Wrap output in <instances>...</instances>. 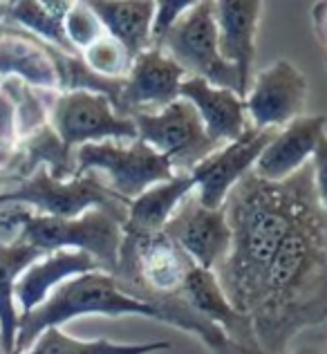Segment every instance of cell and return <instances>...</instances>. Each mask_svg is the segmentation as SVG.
<instances>
[{
	"label": "cell",
	"mask_w": 327,
	"mask_h": 354,
	"mask_svg": "<svg viewBox=\"0 0 327 354\" xmlns=\"http://www.w3.org/2000/svg\"><path fill=\"white\" fill-rule=\"evenodd\" d=\"M249 319L265 354H285L298 332L327 319V213L319 195L278 247Z\"/></svg>",
	"instance_id": "1"
},
{
	"label": "cell",
	"mask_w": 327,
	"mask_h": 354,
	"mask_svg": "<svg viewBox=\"0 0 327 354\" xmlns=\"http://www.w3.org/2000/svg\"><path fill=\"white\" fill-rule=\"evenodd\" d=\"M314 195L312 164L280 184L260 180L251 171L227 195L222 207L231 229V247L213 274L240 314L249 316L278 247L303 204Z\"/></svg>",
	"instance_id": "2"
},
{
	"label": "cell",
	"mask_w": 327,
	"mask_h": 354,
	"mask_svg": "<svg viewBox=\"0 0 327 354\" xmlns=\"http://www.w3.org/2000/svg\"><path fill=\"white\" fill-rule=\"evenodd\" d=\"M146 316L162 321L153 305L137 301L119 290L115 278L106 272H88L61 283L34 310L18 316L14 354H23L48 328H59L79 316Z\"/></svg>",
	"instance_id": "3"
},
{
	"label": "cell",
	"mask_w": 327,
	"mask_h": 354,
	"mask_svg": "<svg viewBox=\"0 0 327 354\" xmlns=\"http://www.w3.org/2000/svg\"><path fill=\"white\" fill-rule=\"evenodd\" d=\"M21 227L18 240L41 249L43 254L70 249L86 251L97 260L101 272L115 274L119 263V249L124 240V220L104 209H90L79 218L63 220L48 216H32L30 211L12 213Z\"/></svg>",
	"instance_id": "4"
},
{
	"label": "cell",
	"mask_w": 327,
	"mask_h": 354,
	"mask_svg": "<svg viewBox=\"0 0 327 354\" xmlns=\"http://www.w3.org/2000/svg\"><path fill=\"white\" fill-rule=\"evenodd\" d=\"M0 204H30L39 216L72 220L90 209H104L124 220L128 200L110 189L97 173H83L72 180H56L45 166H39L12 189L0 193Z\"/></svg>",
	"instance_id": "5"
},
{
	"label": "cell",
	"mask_w": 327,
	"mask_h": 354,
	"mask_svg": "<svg viewBox=\"0 0 327 354\" xmlns=\"http://www.w3.org/2000/svg\"><path fill=\"white\" fill-rule=\"evenodd\" d=\"M193 267V260L164 234L148 238L124 234L112 278L124 294L151 305L160 296L180 294Z\"/></svg>",
	"instance_id": "6"
},
{
	"label": "cell",
	"mask_w": 327,
	"mask_h": 354,
	"mask_svg": "<svg viewBox=\"0 0 327 354\" xmlns=\"http://www.w3.org/2000/svg\"><path fill=\"white\" fill-rule=\"evenodd\" d=\"M160 50L180 65L184 74L238 95L236 70L220 57L216 3L202 0L186 9L164 36Z\"/></svg>",
	"instance_id": "7"
},
{
	"label": "cell",
	"mask_w": 327,
	"mask_h": 354,
	"mask_svg": "<svg viewBox=\"0 0 327 354\" xmlns=\"http://www.w3.org/2000/svg\"><path fill=\"white\" fill-rule=\"evenodd\" d=\"M74 157V175L92 171L106 173L110 189L128 202L155 184L173 180L175 175L171 162L139 139L128 146L119 142L83 144Z\"/></svg>",
	"instance_id": "8"
},
{
	"label": "cell",
	"mask_w": 327,
	"mask_h": 354,
	"mask_svg": "<svg viewBox=\"0 0 327 354\" xmlns=\"http://www.w3.org/2000/svg\"><path fill=\"white\" fill-rule=\"evenodd\" d=\"M137 139L164 155L173 173H191L204 157H209L220 144L207 135L204 124L189 101L177 99L160 113L133 115Z\"/></svg>",
	"instance_id": "9"
},
{
	"label": "cell",
	"mask_w": 327,
	"mask_h": 354,
	"mask_svg": "<svg viewBox=\"0 0 327 354\" xmlns=\"http://www.w3.org/2000/svg\"><path fill=\"white\" fill-rule=\"evenodd\" d=\"M50 121L54 135L68 151L83 144H121L137 139L133 119L119 115L106 95L90 90H68L56 95Z\"/></svg>",
	"instance_id": "10"
},
{
	"label": "cell",
	"mask_w": 327,
	"mask_h": 354,
	"mask_svg": "<svg viewBox=\"0 0 327 354\" xmlns=\"http://www.w3.org/2000/svg\"><path fill=\"white\" fill-rule=\"evenodd\" d=\"M276 133V128L258 130L249 124V128L236 142L224 144L216 148L209 157H204L189 173L195 182V195H198L202 207L220 209L233 186L247 173L254 171L258 157L263 155Z\"/></svg>",
	"instance_id": "11"
},
{
	"label": "cell",
	"mask_w": 327,
	"mask_h": 354,
	"mask_svg": "<svg viewBox=\"0 0 327 354\" xmlns=\"http://www.w3.org/2000/svg\"><path fill=\"white\" fill-rule=\"evenodd\" d=\"M305 99V74L292 61L280 59L251 79L245 104L254 128L280 130L303 115Z\"/></svg>",
	"instance_id": "12"
},
{
	"label": "cell",
	"mask_w": 327,
	"mask_h": 354,
	"mask_svg": "<svg viewBox=\"0 0 327 354\" xmlns=\"http://www.w3.org/2000/svg\"><path fill=\"white\" fill-rule=\"evenodd\" d=\"M162 234L171 238L195 267L207 272H213L222 263L231 247V229L224 207H202L198 195L193 193L177 207Z\"/></svg>",
	"instance_id": "13"
},
{
	"label": "cell",
	"mask_w": 327,
	"mask_h": 354,
	"mask_svg": "<svg viewBox=\"0 0 327 354\" xmlns=\"http://www.w3.org/2000/svg\"><path fill=\"white\" fill-rule=\"evenodd\" d=\"M184 70L162 50L151 48L133 59L119 92L117 113L133 117L139 113H160L180 99Z\"/></svg>",
	"instance_id": "14"
},
{
	"label": "cell",
	"mask_w": 327,
	"mask_h": 354,
	"mask_svg": "<svg viewBox=\"0 0 327 354\" xmlns=\"http://www.w3.org/2000/svg\"><path fill=\"white\" fill-rule=\"evenodd\" d=\"M263 7L265 5L260 0H220V3H216L220 57L236 70L240 99H245L251 88L256 34Z\"/></svg>",
	"instance_id": "15"
},
{
	"label": "cell",
	"mask_w": 327,
	"mask_h": 354,
	"mask_svg": "<svg viewBox=\"0 0 327 354\" xmlns=\"http://www.w3.org/2000/svg\"><path fill=\"white\" fill-rule=\"evenodd\" d=\"M325 115L298 117L292 124L280 128L276 137L267 144L263 155L258 157L254 173L265 182L280 184L307 164L314 155L316 144L325 133Z\"/></svg>",
	"instance_id": "16"
},
{
	"label": "cell",
	"mask_w": 327,
	"mask_h": 354,
	"mask_svg": "<svg viewBox=\"0 0 327 354\" xmlns=\"http://www.w3.org/2000/svg\"><path fill=\"white\" fill-rule=\"evenodd\" d=\"M180 294L195 312L202 314L204 319L211 321L216 328H220L227 334V339L236 343V346L260 350L251 319L247 314H240L236 307L227 301V296H224L213 272L193 267L189 276H186Z\"/></svg>",
	"instance_id": "17"
},
{
	"label": "cell",
	"mask_w": 327,
	"mask_h": 354,
	"mask_svg": "<svg viewBox=\"0 0 327 354\" xmlns=\"http://www.w3.org/2000/svg\"><path fill=\"white\" fill-rule=\"evenodd\" d=\"M180 99L189 101L198 110L207 135L220 146L236 142L249 128L245 99L231 90L213 88L202 79L186 77L180 86Z\"/></svg>",
	"instance_id": "18"
},
{
	"label": "cell",
	"mask_w": 327,
	"mask_h": 354,
	"mask_svg": "<svg viewBox=\"0 0 327 354\" xmlns=\"http://www.w3.org/2000/svg\"><path fill=\"white\" fill-rule=\"evenodd\" d=\"M54 48L39 41L32 34L12 30H0V77H14L25 86L39 90L59 88V72L54 65Z\"/></svg>",
	"instance_id": "19"
},
{
	"label": "cell",
	"mask_w": 327,
	"mask_h": 354,
	"mask_svg": "<svg viewBox=\"0 0 327 354\" xmlns=\"http://www.w3.org/2000/svg\"><path fill=\"white\" fill-rule=\"evenodd\" d=\"M88 272H101V269L97 260L88 256L86 251H54V254L43 256L39 263L25 269L21 278L16 281L14 296L25 314L34 310V307H39L61 283Z\"/></svg>",
	"instance_id": "20"
},
{
	"label": "cell",
	"mask_w": 327,
	"mask_h": 354,
	"mask_svg": "<svg viewBox=\"0 0 327 354\" xmlns=\"http://www.w3.org/2000/svg\"><path fill=\"white\" fill-rule=\"evenodd\" d=\"M193 191H195V182L189 173H175L173 180L146 189L139 198L128 202L124 234L137 238L162 234L166 222L173 218L177 207Z\"/></svg>",
	"instance_id": "21"
},
{
	"label": "cell",
	"mask_w": 327,
	"mask_h": 354,
	"mask_svg": "<svg viewBox=\"0 0 327 354\" xmlns=\"http://www.w3.org/2000/svg\"><path fill=\"white\" fill-rule=\"evenodd\" d=\"M88 7L99 18L104 32L124 45L130 59L151 50L155 3L151 0H90Z\"/></svg>",
	"instance_id": "22"
},
{
	"label": "cell",
	"mask_w": 327,
	"mask_h": 354,
	"mask_svg": "<svg viewBox=\"0 0 327 354\" xmlns=\"http://www.w3.org/2000/svg\"><path fill=\"white\" fill-rule=\"evenodd\" d=\"M43 256L48 254L21 240L0 242V348H3V354H14L18 330V310L14 296L16 281L27 267H32Z\"/></svg>",
	"instance_id": "23"
},
{
	"label": "cell",
	"mask_w": 327,
	"mask_h": 354,
	"mask_svg": "<svg viewBox=\"0 0 327 354\" xmlns=\"http://www.w3.org/2000/svg\"><path fill=\"white\" fill-rule=\"evenodd\" d=\"M70 5L72 3H54V0H45V3H36V0L5 3L3 23L16 27L21 25L36 39H43V43L74 57V50L63 30V21Z\"/></svg>",
	"instance_id": "24"
},
{
	"label": "cell",
	"mask_w": 327,
	"mask_h": 354,
	"mask_svg": "<svg viewBox=\"0 0 327 354\" xmlns=\"http://www.w3.org/2000/svg\"><path fill=\"white\" fill-rule=\"evenodd\" d=\"M168 348H171L168 341H155V343H115L108 339L81 341L65 334L61 328H48L32 343V348L25 350L23 354H151Z\"/></svg>",
	"instance_id": "25"
},
{
	"label": "cell",
	"mask_w": 327,
	"mask_h": 354,
	"mask_svg": "<svg viewBox=\"0 0 327 354\" xmlns=\"http://www.w3.org/2000/svg\"><path fill=\"white\" fill-rule=\"evenodd\" d=\"M83 63L92 74H97L101 79H124L133 59H130L124 45L104 34L88 50H83Z\"/></svg>",
	"instance_id": "26"
},
{
	"label": "cell",
	"mask_w": 327,
	"mask_h": 354,
	"mask_svg": "<svg viewBox=\"0 0 327 354\" xmlns=\"http://www.w3.org/2000/svg\"><path fill=\"white\" fill-rule=\"evenodd\" d=\"M63 30H65V36H68L74 52L88 50L92 43L106 34L104 27L99 23V18L95 16V12L88 7V3H72L70 5L68 14H65V21H63Z\"/></svg>",
	"instance_id": "27"
},
{
	"label": "cell",
	"mask_w": 327,
	"mask_h": 354,
	"mask_svg": "<svg viewBox=\"0 0 327 354\" xmlns=\"http://www.w3.org/2000/svg\"><path fill=\"white\" fill-rule=\"evenodd\" d=\"M195 5V0H160L155 3V16L151 27V48L160 50L168 30L180 21V16Z\"/></svg>",
	"instance_id": "28"
},
{
	"label": "cell",
	"mask_w": 327,
	"mask_h": 354,
	"mask_svg": "<svg viewBox=\"0 0 327 354\" xmlns=\"http://www.w3.org/2000/svg\"><path fill=\"white\" fill-rule=\"evenodd\" d=\"M18 137V121H16V101L5 86H0V148L14 146Z\"/></svg>",
	"instance_id": "29"
},
{
	"label": "cell",
	"mask_w": 327,
	"mask_h": 354,
	"mask_svg": "<svg viewBox=\"0 0 327 354\" xmlns=\"http://www.w3.org/2000/svg\"><path fill=\"white\" fill-rule=\"evenodd\" d=\"M312 171H314V186L319 195L321 207L327 213V133L321 135L316 151L312 155Z\"/></svg>",
	"instance_id": "30"
},
{
	"label": "cell",
	"mask_w": 327,
	"mask_h": 354,
	"mask_svg": "<svg viewBox=\"0 0 327 354\" xmlns=\"http://www.w3.org/2000/svg\"><path fill=\"white\" fill-rule=\"evenodd\" d=\"M314 21L319 23L321 30H327V3H321L314 7Z\"/></svg>",
	"instance_id": "31"
},
{
	"label": "cell",
	"mask_w": 327,
	"mask_h": 354,
	"mask_svg": "<svg viewBox=\"0 0 327 354\" xmlns=\"http://www.w3.org/2000/svg\"><path fill=\"white\" fill-rule=\"evenodd\" d=\"M18 225H16V220H14V216L9 213V216H5V218H0V236H5V234H9L12 229H16Z\"/></svg>",
	"instance_id": "32"
},
{
	"label": "cell",
	"mask_w": 327,
	"mask_h": 354,
	"mask_svg": "<svg viewBox=\"0 0 327 354\" xmlns=\"http://www.w3.org/2000/svg\"><path fill=\"white\" fill-rule=\"evenodd\" d=\"M292 354H325V352L316 350V348H301V350H296V352H292Z\"/></svg>",
	"instance_id": "33"
},
{
	"label": "cell",
	"mask_w": 327,
	"mask_h": 354,
	"mask_svg": "<svg viewBox=\"0 0 327 354\" xmlns=\"http://www.w3.org/2000/svg\"><path fill=\"white\" fill-rule=\"evenodd\" d=\"M12 153H9V151H5V148H0V164H7L9 160H12Z\"/></svg>",
	"instance_id": "34"
},
{
	"label": "cell",
	"mask_w": 327,
	"mask_h": 354,
	"mask_svg": "<svg viewBox=\"0 0 327 354\" xmlns=\"http://www.w3.org/2000/svg\"><path fill=\"white\" fill-rule=\"evenodd\" d=\"M7 184V177L3 175V173H0V193H3V186Z\"/></svg>",
	"instance_id": "35"
},
{
	"label": "cell",
	"mask_w": 327,
	"mask_h": 354,
	"mask_svg": "<svg viewBox=\"0 0 327 354\" xmlns=\"http://www.w3.org/2000/svg\"><path fill=\"white\" fill-rule=\"evenodd\" d=\"M0 354H3V348H0Z\"/></svg>",
	"instance_id": "36"
},
{
	"label": "cell",
	"mask_w": 327,
	"mask_h": 354,
	"mask_svg": "<svg viewBox=\"0 0 327 354\" xmlns=\"http://www.w3.org/2000/svg\"><path fill=\"white\" fill-rule=\"evenodd\" d=\"M325 63H327V59H325Z\"/></svg>",
	"instance_id": "37"
}]
</instances>
